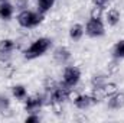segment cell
I'll list each match as a JSON object with an SVG mask.
<instances>
[{"instance_id": "obj_1", "label": "cell", "mask_w": 124, "mask_h": 123, "mask_svg": "<svg viewBox=\"0 0 124 123\" xmlns=\"http://www.w3.org/2000/svg\"><path fill=\"white\" fill-rule=\"evenodd\" d=\"M51 45H52V42L48 38H38V39H35L29 45V48L25 49V52H23L25 58L26 60H35L38 57H42L51 48Z\"/></svg>"}, {"instance_id": "obj_2", "label": "cell", "mask_w": 124, "mask_h": 123, "mask_svg": "<svg viewBox=\"0 0 124 123\" xmlns=\"http://www.w3.org/2000/svg\"><path fill=\"white\" fill-rule=\"evenodd\" d=\"M17 23L22 26V28H25V29H32V28H36L42 20H43V13H40V12H33V10H29V9H26V10H22V12H19V15H17Z\"/></svg>"}, {"instance_id": "obj_3", "label": "cell", "mask_w": 124, "mask_h": 123, "mask_svg": "<svg viewBox=\"0 0 124 123\" xmlns=\"http://www.w3.org/2000/svg\"><path fill=\"white\" fill-rule=\"evenodd\" d=\"M81 78V70L75 65H69L65 67L63 74H62V81L68 86V87H75L79 83Z\"/></svg>"}, {"instance_id": "obj_4", "label": "cell", "mask_w": 124, "mask_h": 123, "mask_svg": "<svg viewBox=\"0 0 124 123\" xmlns=\"http://www.w3.org/2000/svg\"><path fill=\"white\" fill-rule=\"evenodd\" d=\"M85 33L91 38H100L105 33V26L101 19H90L85 25Z\"/></svg>"}, {"instance_id": "obj_5", "label": "cell", "mask_w": 124, "mask_h": 123, "mask_svg": "<svg viewBox=\"0 0 124 123\" xmlns=\"http://www.w3.org/2000/svg\"><path fill=\"white\" fill-rule=\"evenodd\" d=\"M43 97L42 94H35V96H28L25 98V110L28 113H36L40 107H43Z\"/></svg>"}, {"instance_id": "obj_6", "label": "cell", "mask_w": 124, "mask_h": 123, "mask_svg": "<svg viewBox=\"0 0 124 123\" xmlns=\"http://www.w3.org/2000/svg\"><path fill=\"white\" fill-rule=\"evenodd\" d=\"M74 104H75V107L79 109V110H87V109H90L91 106L95 104V101H94V98H93L91 94H82V93H79V94L74 98Z\"/></svg>"}, {"instance_id": "obj_7", "label": "cell", "mask_w": 124, "mask_h": 123, "mask_svg": "<svg viewBox=\"0 0 124 123\" xmlns=\"http://www.w3.org/2000/svg\"><path fill=\"white\" fill-rule=\"evenodd\" d=\"M124 107V93L116 91L113 96L108 97V109L111 110H120Z\"/></svg>"}, {"instance_id": "obj_8", "label": "cell", "mask_w": 124, "mask_h": 123, "mask_svg": "<svg viewBox=\"0 0 124 123\" xmlns=\"http://www.w3.org/2000/svg\"><path fill=\"white\" fill-rule=\"evenodd\" d=\"M54 60L56 64H66V62L71 60V51L66 48V46H58L55 51H54Z\"/></svg>"}, {"instance_id": "obj_9", "label": "cell", "mask_w": 124, "mask_h": 123, "mask_svg": "<svg viewBox=\"0 0 124 123\" xmlns=\"http://www.w3.org/2000/svg\"><path fill=\"white\" fill-rule=\"evenodd\" d=\"M13 12H15V6L12 3H9V1H1L0 3V19H3V20L12 19Z\"/></svg>"}, {"instance_id": "obj_10", "label": "cell", "mask_w": 124, "mask_h": 123, "mask_svg": "<svg viewBox=\"0 0 124 123\" xmlns=\"http://www.w3.org/2000/svg\"><path fill=\"white\" fill-rule=\"evenodd\" d=\"M120 18H121V15H120V12H118L117 9H110V10L105 13V22H107L110 26L118 25Z\"/></svg>"}, {"instance_id": "obj_11", "label": "cell", "mask_w": 124, "mask_h": 123, "mask_svg": "<svg viewBox=\"0 0 124 123\" xmlns=\"http://www.w3.org/2000/svg\"><path fill=\"white\" fill-rule=\"evenodd\" d=\"M84 26L81 25V23H75V25H72L71 28H69V36H71V39H74V41H79L81 38H82V35H84Z\"/></svg>"}, {"instance_id": "obj_12", "label": "cell", "mask_w": 124, "mask_h": 123, "mask_svg": "<svg viewBox=\"0 0 124 123\" xmlns=\"http://www.w3.org/2000/svg\"><path fill=\"white\" fill-rule=\"evenodd\" d=\"M54 3L55 0H36V10L45 15L46 12H49L54 7Z\"/></svg>"}, {"instance_id": "obj_13", "label": "cell", "mask_w": 124, "mask_h": 123, "mask_svg": "<svg viewBox=\"0 0 124 123\" xmlns=\"http://www.w3.org/2000/svg\"><path fill=\"white\" fill-rule=\"evenodd\" d=\"M12 94L16 100H25L28 97V91L25 88V86L22 84H17V86H13L12 87Z\"/></svg>"}, {"instance_id": "obj_14", "label": "cell", "mask_w": 124, "mask_h": 123, "mask_svg": "<svg viewBox=\"0 0 124 123\" xmlns=\"http://www.w3.org/2000/svg\"><path fill=\"white\" fill-rule=\"evenodd\" d=\"M16 48V42L12 39H1L0 41V52H9L12 54Z\"/></svg>"}, {"instance_id": "obj_15", "label": "cell", "mask_w": 124, "mask_h": 123, "mask_svg": "<svg viewBox=\"0 0 124 123\" xmlns=\"http://www.w3.org/2000/svg\"><path fill=\"white\" fill-rule=\"evenodd\" d=\"M107 81H108L107 75H104V74H95V75H93V78H91V86H93V88H100Z\"/></svg>"}, {"instance_id": "obj_16", "label": "cell", "mask_w": 124, "mask_h": 123, "mask_svg": "<svg viewBox=\"0 0 124 123\" xmlns=\"http://www.w3.org/2000/svg\"><path fill=\"white\" fill-rule=\"evenodd\" d=\"M113 57L117 60H123L124 58V41H118L114 48H113Z\"/></svg>"}, {"instance_id": "obj_17", "label": "cell", "mask_w": 124, "mask_h": 123, "mask_svg": "<svg viewBox=\"0 0 124 123\" xmlns=\"http://www.w3.org/2000/svg\"><path fill=\"white\" fill-rule=\"evenodd\" d=\"M101 90L104 93V96H105V98H108L110 96H113L114 93L117 91V86H116V83H111V81H107L102 87H101Z\"/></svg>"}, {"instance_id": "obj_18", "label": "cell", "mask_w": 124, "mask_h": 123, "mask_svg": "<svg viewBox=\"0 0 124 123\" xmlns=\"http://www.w3.org/2000/svg\"><path fill=\"white\" fill-rule=\"evenodd\" d=\"M9 110H10V100H9V97L4 96V94H0V112L4 114Z\"/></svg>"}, {"instance_id": "obj_19", "label": "cell", "mask_w": 124, "mask_h": 123, "mask_svg": "<svg viewBox=\"0 0 124 123\" xmlns=\"http://www.w3.org/2000/svg\"><path fill=\"white\" fill-rule=\"evenodd\" d=\"M102 15H104V7H101V6H94L91 7V10H90V16H91V19H102Z\"/></svg>"}, {"instance_id": "obj_20", "label": "cell", "mask_w": 124, "mask_h": 123, "mask_svg": "<svg viewBox=\"0 0 124 123\" xmlns=\"http://www.w3.org/2000/svg\"><path fill=\"white\" fill-rule=\"evenodd\" d=\"M56 86H58V83H56L52 77H46V78H45V81H43V88H45V91L51 93L55 87H56Z\"/></svg>"}, {"instance_id": "obj_21", "label": "cell", "mask_w": 124, "mask_h": 123, "mask_svg": "<svg viewBox=\"0 0 124 123\" xmlns=\"http://www.w3.org/2000/svg\"><path fill=\"white\" fill-rule=\"evenodd\" d=\"M118 70H120V64H118V60H117V58H114L113 61L108 62V65H107V71H108V74H116Z\"/></svg>"}, {"instance_id": "obj_22", "label": "cell", "mask_w": 124, "mask_h": 123, "mask_svg": "<svg viewBox=\"0 0 124 123\" xmlns=\"http://www.w3.org/2000/svg\"><path fill=\"white\" fill-rule=\"evenodd\" d=\"M13 6H15V9H17L19 12L26 10V9L29 7V0H15Z\"/></svg>"}, {"instance_id": "obj_23", "label": "cell", "mask_w": 124, "mask_h": 123, "mask_svg": "<svg viewBox=\"0 0 124 123\" xmlns=\"http://www.w3.org/2000/svg\"><path fill=\"white\" fill-rule=\"evenodd\" d=\"M39 120H40V117H39L36 113H29V114L26 116V119H25L26 123H38Z\"/></svg>"}, {"instance_id": "obj_24", "label": "cell", "mask_w": 124, "mask_h": 123, "mask_svg": "<svg viewBox=\"0 0 124 123\" xmlns=\"http://www.w3.org/2000/svg\"><path fill=\"white\" fill-rule=\"evenodd\" d=\"M108 3H110V0H93L94 6H101V7H105Z\"/></svg>"}, {"instance_id": "obj_25", "label": "cell", "mask_w": 124, "mask_h": 123, "mask_svg": "<svg viewBox=\"0 0 124 123\" xmlns=\"http://www.w3.org/2000/svg\"><path fill=\"white\" fill-rule=\"evenodd\" d=\"M1 1H7V0H0V3H1Z\"/></svg>"}]
</instances>
